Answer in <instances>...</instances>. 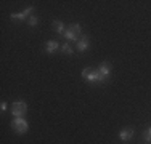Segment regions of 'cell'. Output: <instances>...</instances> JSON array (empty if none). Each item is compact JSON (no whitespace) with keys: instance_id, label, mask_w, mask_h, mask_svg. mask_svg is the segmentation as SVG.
Wrapping results in <instances>:
<instances>
[{"instance_id":"8fae6325","label":"cell","mask_w":151,"mask_h":144,"mask_svg":"<svg viewBox=\"0 0 151 144\" xmlns=\"http://www.w3.org/2000/svg\"><path fill=\"white\" fill-rule=\"evenodd\" d=\"M61 51L66 53V55H73L74 50H73V46L69 45V42H66V43H63V46H61Z\"/></svg>"},{"instance_id":"4fadbf2b","label":"cell","mask_w":151,"mask_h":144,"mask_svg":"<svg viewBox=\"0 0 151 144\" xmlns=\"http://www.w3.org/2000/svg\"><path fill=\"white\" fill-rule=\"evenodd\" d=\"M69 29H71V31H73L74 32V34H81V32H82V27H81V24H79V23H73V24H71V26H69Z\"/></svg>"},{"instance_id":"30bf717a","label":"cell","mask_w":151,"mask_h":144,"mask_svg":"<svg viewBox=\"0 0 151 144\" xmlns=\"http://www.w3.org/2000/svg\"><path fill=\"white\" fill-rule=\"evenodd\" d=\"M53 29H55V32L56 34H60V35H63L64 34V24L61 23V21H53Z\"/></svg>"},{"instance_id":"9c48e42d","label":"cell","mask_w":151,"mask_h":144,"mask_svg":"<svg viewBox=\"0 0 151 144\" xmlns=\"http://www.w3.org/2000/svg\"><path fill=\"white\" fill-rule=\"evenodd\" d=\"M63 37L66 38L68 42H74V43H77V40H79V38H81V37H79L77 34H74V32L71 31V29H66V31H64Z\"/></svg>"},{"instance_id":"5bb4252c","label":"cell","mask_w":151,"mask_h":144,"mask_svg":"<svg viewBox=\"0 0 151 144\" xmlns=\"http://www.w3.org/2000/svg\"><path fill=\"white\" fill-rule=\"evenodd\" d=\"M145 141H148V143H151V127L146 130V133H145Z\"/></svg>"},{"instance_id":"6da1fadb","label":"cell","mask_w":151,"mask_h":144,"mask_svg":"<svg viewBox=\"0 0 151 144\" xmlns=\"http://www.w3.org/2000/svg\"><path fill=\"white\" fill-rule=\"evenodd\" d=\"M82 78H84L85 82H88V83H92V85L101 83L103 82L98 69H92V67H84V69H82Z\"/></svg>"},{"instance_id":"9a60e30c","label":"cell","mask_w":151,"mask_h":144,"mask_svg":"<svg viewBox=\"0 0 151 144\" xmlns=\"http://www.w3.org/2000/svg\"><path fill=\"white\" fill-rule=\"evenodd\" d=\"M6 109H8V103H6V101H2V103H0V110L5 112Z\"/></svg>"},{"instance_id":"5b68a950","label":"cell","mask_w":151,"mask_h":144,"mask_svg":"<svg viewBox=\"0 0 151 144\" xmlns=\"http://www.w3.org/2000/svg\"><path fill=\"white\" fill-rule=\"evenodd\" d=\"M76 48H77L79 53H82V51L90 48V38H88V35H82L77 40V43H76Z\"/></svg>"},{"instance_id":"7c38bea8","label":"cell","mask_w":151,"mask_h":144,"mask_svg":"<svg viewBox=\"0 0 151 144\" xmlns=\"http://www.w3.org/2000/svg\"><path fill=\"white\" fill-rule=\"evenodd\" d=\"M27 24H29L31 27L37 26V24H39V18L35 16V14H31V16H29V19H27Z\"/></svg>"},{"instance_id":"52a82bcc","label":"cell","mask_w":151,"mask_h":144,"mask_svg":"<svg viewBox=\"0 0 151 144\" xmlns=\"http://www.w3.org/2000/svg\"><path fill=\"white\" fill-rule=\"evenodd\" d=\"M134 133H135V130L132 128V127H125V128H122L121 131H119V138H121V141H130V139L134 138Z\"/></svg>"},{"instance_id":"3957f363","label":"cell","mask_w":151,"mask_h":144,"mask_svg":"<svg viewBox=\"0 0 151 144\" xmlns=\"http://www.w3.org/2000/svg\"><path fill=\"white\" fill-rule=\"evenodd\" d=\"M27 112V104L24 101H15L12 104V114L13 117H24Z\"/></svg>"},{"instance_id":"8992f818","label":"cell","mask_w":151,"mask_h":144,"mask_svg":"<svg viewBox=\"0 0 151 144\" xmlns=\"http://www.w3.org/2000/svg\"><path fill=\"white\" fill-rule=\"evenodd\" d=\"M98 72H100V75H101L103 82H105L106 78L109 77V74H111V64L108 63V61H103V63L98 66Z\"/></svg>"},{"instance_id":"277c9868","label":"cell","mask_w":151,"mask_h":144,"mask_svg":"<svg viewBox=\"0 0 151 144\" xmlns=\"http://www.w3.org/2000/svg\"><path fill=\"white\" fill-rule=\"evenodd\" d=\"M32 11H34V6H27V8L21 13H12L10 18H12L13 21H24V19H29V14H32Z\"/></svg>"},{"instance_id":"ba28073f","label":"cell","mask_w":151,"mask_h":144,"mask_svg":"<svg viewBox=\"0 0 151 144\" xmlns=\"http://www.w3.org/2000/svg\"><path fill=\"white\" fill-rule=\"evenodd\" d=\"M60 48V43L56 40H48L45 43V51L48 53V55H53V53L56 51V50Z\"/></svg>"},{"instance_id":"7a4b0ae2","label":"cell","mask_w":151,"mask_h":144,"mask_svg":"<svg viewBox=\"0 0 151 144\" xmlns=\"http://www.w3.org/2000/svg\"><path fill=\"white\" fill-rule=\"evenodd\" d=\"M10 127H12L13 131H16L18 135H24V133H27V130H29V123L26 122L24 117H15L10 122Z\"/></svg>"}]
</instances>
